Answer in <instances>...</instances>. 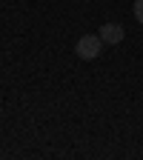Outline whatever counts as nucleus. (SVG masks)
<instances>
[{
	"instance_id": "1",
	"label": "nucleus",
	"mask_w": 143,
	"mask_h": 160,
	"mask_svg": "<svg viewBox=\"0 0 143 160\" xmlns=\"http://www.w3.org/2000/svg\"><path fill=\"white\" fill-rule=\"evenodd\" d=\"M103 40H100V34H83L77 40V46H74V52H77V57L80 60H94L100 52H103Z\"/></svg>"
},
{
	"instance_id": "2",
	"label": "nucleus",
	"mask_w": 143,
	"mask_h": 160,
	"mask_svg": "<svg viewBox=\"0 0 143 160\" xmlns=\"http://www.w3.org/2000/svg\"><path fill=\"white\" fill-rule=\"evenodd\" d=\"M100 40H103V43L106 46H117V43H123V26H120V23H103V26H100Z\"/></svg>"
},
{
	"instance_id": "3",
	"label": "nucleus",
	"mask_w": 143,
	"mask_h": 160,
	"mask_svg": "<svg viewBox=\"0 0 143 160\" xmlns=\"http://www.w3.org/2000/svg\"><path fill=\"white\" fill-rule=\"evenodd\" d=\"M135 20L143 26V0H135Z\"/></svg>"
},
{
	"instance_id": "4",
	"label": "nucleus",
	"mask_w": 143,
	"mask_h": 160,
	"mask_svg": "<svg viewBox=\"0 0 143 160\" xmlns=\"http://www.w3.org/2000/svg\"><path fill=\"white\" fill-rule=\"evenodd\" d=\"M0 3H3V0H0Z\"/></svg>"
}]
</instances>
